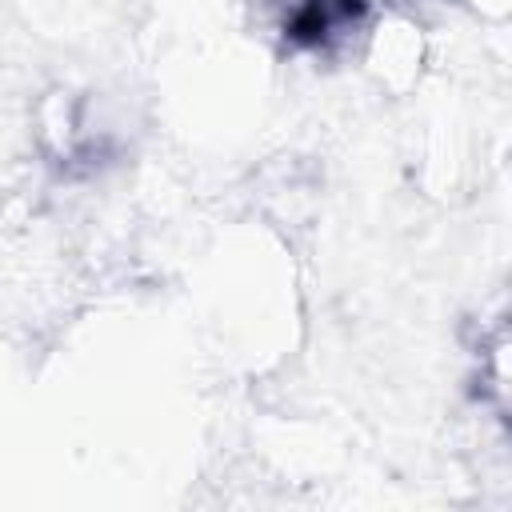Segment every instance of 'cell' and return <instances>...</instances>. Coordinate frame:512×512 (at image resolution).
<instances>
[{
    "mask_svg": "<svg viewBox=\"0 0 512 512\" xmlns=\"http://www.w3.org/2000/svg\"><path fill=\"white\" fill-rule=\"evenodd\" d=\"M348 16V4H336V0H304L296 8V16L288 20V36L300 40V44H320L336 20Z\"/></svg>",
    "mask_w": 512,
    "mask_h": 512,
    "instance_id": "6da1fadb",
    "label": "cell"
}]
</instances>
